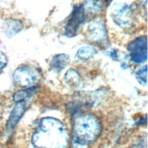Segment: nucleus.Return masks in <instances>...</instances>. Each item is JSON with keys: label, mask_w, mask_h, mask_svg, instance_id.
<instances>
[{"label": "nucleus", "mask_w": 148, "mask_h": 148, "mask_svg": "<svg viewBox=\"0 0 148 148\" xmlns=\"http://www.w3.org/2000/svg\"><path fill=\"white\" fill-rule=\"evenodd\" d=\"M96 50L94 49V48L90 47V46H85V47H82L78 51L76 57L79 60H88L90 58L95 55Z\"/></svg>", "instance_id": "nucleus-13"}, {"label": "nucleus", "mask_w": 148, "mask_h": 148, "mask_svg": "<svg viewBox=\"0 0 148 148\" xmlns=\"http://www.w3.org/2000/svg\"><path fill=\"white\" fill-rule=\"evenodd\" d=\"M131 148H147V145H146V141L145 143L144 144V142H140V143H137L134 145Z\"/></svg>", "instance_id": "nucleus-17"}, {"label": "nucleus", "mask_w": 148, "mask_h": 148, "mask_svg": "<svg viewBox=\"0 0 148 148\" xmlns=\"http://www.w3.org/2000/svg\"><path fill=\"white\" fill-rule=\"evenodd\" d=\"M86 19V12L84 11L82 5H79L73 9L71 18L68 21L65 27V35L72 38L76 36L82 28Z\"/></svg>", "instance_id": "nucleus-5"}, {"label": "nucleus", "mask_w": 148, "mask_h": 148, "mask_svg": "<svg viewBox=\"0 0 148 148\" xmlns=\"http://www.w3.org/2000/svg\"><path fill=\"white\" fill-rule=\"evenodd\" d=\"M134 14L131 7L125 4H119L113 8V20L120 27H129L133 23Z\"/></svg>", "instance_id": "nucleus-7"}, {"label": "nucleus", "mask_w": 148, "mask_h": 148, "mask_svg": "<svg viewBox=\"0 0 148 148\" xmlns=\"http://www.w3.org/2000/svg\"><path fill=\"white\" fill-rule=\"evenodd\" d=\"M7 63H8L7 57H5V55L3 52L0 51V71H1L2 69H4L5 66L7 65Z\"/></svg>", "instance_id": "nucleus-16"}, {"label": "nucleus", "mask_w": 148, "mask_h": 148, "mask_svg": "<svg viewBox=\"0 0 148 148\" xmlns=\"http://www.w3.org/2000/svg\"><path fill=\"white\" fill-rule=\"evenodd\" d=\"M65 79L69 82L71 85H78L79 82V73L74 71V70H70L66 73V76H65Z\"/></svg>", "instance_id": "nucleus-14"}, {"label": "nucleus", "mask_w": 148, "mask_h": 148, "mask_svg": "<svg viewBox=\"0 0 148 148\" xmlns=\"http://www.w3.org/2000/svg\"><path fill=\"white\" fill-rule=\"evenodd\" d=\"M85 12L90 14L101 13L103 8V0H85L82 5Z\"/></svg>", "instance_id": "nucleus-11"}, {"label": "nucleus", "mask_w": 148, "mask_h": 148, "mask_svg": "<svg viewBox=\"0 0 148 148\" xmlns=\"http://www.w3.org/2000/svg\"><path fill=\"white\" fill-rule=\"evenodd\" d=\"M38 89V87H31V88H28L26 90H18L13 96V101L15 102H16V103H18V102H21V101H26L36 93Z\"/></svg>", "instance_id": "nucleus-12"}, {"label": "nucleus", "mask_w": 148, "mask_h": 148, "mask_svg": "<svg viewBox=\"0 0 148 148\" xmlns=\"http://www.w3.org/2000/svg\"><path fill=\"white\" fill-rule=\"evenodd\" d=\"M26 107H27V101L18 102V103H16V105L13 109L12 112H11V114L9 116V119H8V122L7 124L8 132H9V133L12 132L13 129L16 127V125L19 122L20 118L24 114Z\"/></svg>", "instance_id": "nucleus-8"}, {"label": "nucleus", "mask_w": 148, "mask_h": 148, "mask_svg": "<svg viewBox=\"0 0 148 148\" xmlns=\"http://www.w3.org/2000/svg\"><path fill=\"white\" fill-rule=\"evenodd\" d=\"M136 77H137V79L142 84H146L147 83V67L141 69L136 73Z\"/></svg>", "instance_id": "nucleus-15"}, {"label": "nucleus", "mask_w": 148, "mask_h": 148, "mask_svg": "<svg viewBox=\"0 0 148 148\" xmlns=\"http://www.w3.org/2000/svg\"><path fill=\"white\" fill-rule=\"evenodd\" d=\"M70 61L69 56L66 54H59L55 56L50 62L51 69L55 71H60L68 65Z\"/></svg>", "instance_id": "nucleus-10"}, {"label": "nucleus", "mask_w": 148, "mask_h": 148, "mask_svg": "<svg viewBox=\"0 0 148 148\" xmlns=\"http://www.w3.org/2000/svg\"><path fill=\"white\" fill-rule=\"evenodd\" d=\"M87 37L90 41L98 45L107 43V30L104 23L101 20L92 22L87 28Z\"/></svg>", "instance_id": "nucleus-6"}, {"label": "nucleus", "mask_w": 148, "mask_h": 148, "mask_svg": "<svg viewBox=\"0 0 148 148\" xmlns=\"http://www.w3.org/2000/svg\"><path fill=\"white\" fill-rule=\"evenodd\" d=\"M23 28L22 22L16 19H8L4 24V32L8 37H12L20 32Z\"/></svg>", "instance_id": "nucleus-9"}, {"label": "nucleus", "mask_w": 148, "mask_h": 148, "mask_svg": "<svg viewBox=\"0 0 148 148\" xmlns=\"http://www.w3.org/2000/svg\"><path fill=\"white\" fill-rule=\"evenodd\" d=\"M130 59L137 64L144 63L147 60V38L139 37L128 44Z\"/></svg>", "instance_id": "nucleus-3"}, {"label": "nucleus", "mask_w": 148, "mask_h": 148, "mask_svg": "<svg viewBox=\"0 0 148 148\" xmlns=\"http://www.w3.org/2000/svg\"><path fill=\"white\" fill-rule=\"evenodd\" d=\"M101 131V123L95 116L92 114H79L74 120V142L81 145H88L97 140Z\"/></svg>", "instance_id": "nucleus-2"}, {"label": "nucleus", "mask_w": 148, "mask_h": 148, "mask_svg": "<svg viewBox=\"0 0 148 148\" xmlns=\"http://www.w3.org/2000/svg\"><path fill=\"white\" fill-rule=\"evenodd\" d=\"M38 69L30 66H24L16 69L14 72V79L16 83L21 87H28L38 82L39 79Z\"/></svg>", "instance_id": "nucleus-4"}, {"label": "nucleus", "mask_w": 148, "mask_h": 148, "mask_svg": "<svg viewBox=\"0 0 148 148\" xmlns=\"http://www.w3.org/2000/svg\"><path fill=\"white\" fill-rule=\"evenodd\" d=\"M69 133L65 125L55 118L40 121L38 130L33 134L32 144L36 148H67Z\"/></svg>", "instance_id": "nucleus-1"}]
</instances>
